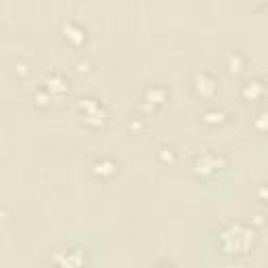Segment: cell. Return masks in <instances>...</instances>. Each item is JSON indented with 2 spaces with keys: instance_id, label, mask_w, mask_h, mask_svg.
Segmentation results:
<instances>
[{
  "instance_id": "9c48e42d",
  "label": "cell",
  "mask_w": 268,
  "mask_h": 268,
  "mask_svg": "<svg viewBox=\"0 0 268 268\" xmlns=\"http://www.w3.org/2000/svg\"><path fill=\"white\" fill-rule=\"evenodd\" d=\"M203 120H205L207 124H216V122H222V120H224V113H222V111H207V113L203 115Z\"/></svg>"
},
{
  "instance_id": "6da1fadb",
  "label": "cell",
  "mask_w": 268,
  "mask_h": 268,
  "mask_svg": "<svg viewBox=\"0 0 268 268\" xmlns=\"http://www.w3.org/2000/svg\"><path fill=\"white\" fill-rule=\"evenodd\" d=\"M254 241V230L241 222H230L220 230V245L226 254H247L249 245Z\"/></svg>"
},
{
  "instance_id": "3957f363",
  "label": "cell",
  "mask_w": 268,
  "mask_h": 268,
  "mask_svg": "<svg viewBox=\"0 0 268 268\" xmlns=\"http://www.w3.org/2000/svg\"><path fill=\"white\" fill-rule=\"evenodd\" d=\"M216 168H218V157H216V155L205 153V155L197 157V172H201V174H207V172L216 170Z\"/></svg>"
},
{
  "instance_id": "30bf717a",
  "label": "cell",
  "mask_w": 268,
  "mask_h": 268,
  "mask_svg": "<svg viewBox=\"0 0 268 268\" xmlns=\"http://www.w3.org/2000/svg\"><path fill=\"white\" fill-rule=\"evenodd\" d=\"M258 197L264 199V203H268V185H264V187L258 189Z\"/></svg>"
},
{
  "instance_id": "8fae6325",
  "label": "cell",
  "mask_w": 268,
  "mask_h": 268,
  "mask_svg": "<svg viewBox=\"0 0 268 268\" xmlns=\"http://www.w3.org/2000/svg\"><path fill=\"white\" fill-rule=\"evenodd\" d=\"M157 268H172L170 264H162V266H157Z\"/></svg>"
},
{
  "instance_id": "277c9868",
  "label": "cell",
  "mask_w": 268,
  "mask_h": 268,
  "mask_svg": "<svg viewBox=\"0 0 268 268\" xmlns=\"http://www.w3.org/2000/svg\"><path fill=\"white\" fill-rule=\"evenodd\" d=\"M262 93H264V86H262L258 80L247 82V84L243 86V97H247V99H256V97H260Z\"/></svg>"
},
{
  "instance_id": "ba28073f",
  "label": "cell",
  "mask_w": 268,
  "mask_h": 268,
  "mask_svg": "<svg viewBox=\"0 0 268 268\" xmlns=\"http://www.w3.org/2000/svg\"><path fill=\"white\" fill-rule=\"evenodd\" d=\"M228 69L230 71H241V57L239 55H233V52L228 55Z\"/></svg>"
},
{
  "instance_id": "52a82bcc",
  "label": "cell",
  "mask_w": 268,
  "mask_h": 268,
  "mask_svg": "<svg viewBox=\"0 0 268 268\" xmlns=\"http://www.w3.org/2000/svg\"><path fill=\"white\" fill-rule=\"evenodd\" d=\"M254 124H256V128H258V130L266 132V130H268V109H266V111H262V113L256 117V122H254Z\"/></svg>"
},
{
  "instance_id": "8992f818",
  "label": "cell",
  "mask_w": 268,
  "mask_h": 268,
  "mask_svg": "<svg viewBox=\"0 0 268 268\" xmlns=\"http://www.w3.org/2000/svg\"><path fill=\"white\" fill-rule=\"evenodd\" d=\"M46 84H48V88H50V97H52V91H59V93H65V82L59 78V76H52V78H48L46 80Z\"/></svg>"
},
{
  "instance_id": "5b68a950",
  "label": "cell",
  "mask_w": 268,
  "mask_h": 268,
  "mask_svg": "<svg viewBox=\"0 0 268 268\" xmlns=\"http://www.w3.org/2000/svg\"><path fill=\"white\" fill-rule=\"evenodd\" d=\"M93 170H95L97 174H101V176H107V174H113V172H115V164L109 162V159H101V162H97V164L93 166Z\"/></svg>"
},
{
  "instance_id": "7a4b0ae2",
  "label": "cell",
  "mask_w": 268,
  "mask_h": 268,
  "mask_svg": "<svg viewBox=\"0 0 268 268\" xmlns=\"http://www.w3.org/2000/svg\"><path fill=\"white\" fill-rule=\"evenodd\" d=\"M195 88H197V93L201 97H210L214 93V88H216V82H214L207 74H197L195 76Z\"/></svg>"
}]
</instances>
